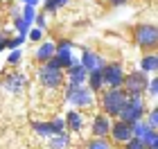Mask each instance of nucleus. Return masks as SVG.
I'll return each instance as SVG.
<instances>
[{"mask_svg": "<svg viewBox=\"0 0 158 149\" xmlns=\"http://www.w3.org/2000/svg\"><path fill=\"white\" fill-rule=\"evenodd\" d=\"M2 50H7V39H0V52Z\"/></svg>", "mask_w": 158, "mask_h": 149, "instance_id": "36", "label": "nucleus"}, {"mask_svg": "<svg viewBox=\"0 0 158 149\" xmlns=\"http://www.w3.org/2000/svg\"><path fill=\"white\" fill-rule=\"evenodd\" d=\"M145 93H147L149 97H156V95H158V79H156V77H152V79L147 81V88H145Z\"/></svg>", "mask_w": 158, "mask_h": 149, "instance_id": "31", "label": "nucleus"}, {"mask_svg": "<svg viewBox=\"0 0 158 149\" xmlns=\"http://www.w3.org/2000/svg\"><path fill=\"white\" fill-rule=\"evenodd\" d=\"M124 149H145V143L140 138H129L124 143Z\"/></svg>", "mask_w": 158, "mask_h": 149, "instance_id": "33", "label": "nucleus"}, {"mask_svg": "<svg viewBox=\"0 0 158 149\" xmlns=\"http://www.w3.org/2000/svg\"><path fill=\"white\" fill-rule=\"evenodd\" d=\"M54 50H56L54 41H41V45L36 48V61L39 63H48L54 56Z\"/></svg>", "mask_w": 158, "mask_h": 149, "instance_id": "14", "label": "nucleus"}, {"mask_svg": "<svg viewBox=\"0 0 158 149\" xmlns=\"http://www.w3.org/2000/svg\"><path fill=\"white\" fill-rule=\"evenodd\" d=\"M147 113V104H145V95H133V97H127L124 106L120 109L118 113V120L127 124H133L135 120H142Z\"/></svg>", "mask_w": 158, "mask_h": 149, "instance_id": "1", "label": "nucleus"}, {"mask_svg": "<svg viewBox=\"0 0 158 149\" xmlns=\"http://www.w3.org/2000/svg\"><path fill=\"white\" fill-rule=\"evenodd\" d=\"M127 102V93L122 88H109L106 93L102 95V109H104V115L109 118H118L120 109L124 106Z\"/></svg>", "mask_w": 158, "mask_h": 149, "instance_id": "3", "label": "nucleus"}, {"mask_svg": "<svg viewBox=\"0 0 158 149\" xmlns=\"http://www.w3.org/2000/svg\"><path fill=\"white\" fill-rule=\"evenodd\" d=\"M32 129H34V133H39V136H43V138L56 136V133H54V129H52V124H50V122H32Z\"/></svg>", "mask_w": 158, "mask_h": 149, "instance_id": "20", "label": "nucleus"}, {"mask_svg": "<svg viewBox=\"0 0 158 149\" xmlns=\"http://www.w3.org/2000/svg\"><path fill=\"white\" fill-rule=\"evenodd\" d=\"M2 86H5L7 93H14V95L23 93V88H25V75L23 72H9L5 77Z\"/></svg>", "mask_w": 158, "mask_h": 149, "instance_id": "11", "label": "nucleus"}, {"mask_svg": "<svg viewBox=\"0 0 158 149\" xmlns=\"http://www.w3.org/2000/svg\"><path fill=\"white\" fill-rule=\"evenodd\" d=\"M142 120L147 122V126L152 131H158V109H147V113H145Z\"/></svg>", "mask_w": 158, "mask_h": 149, "instance_id": "21", "label": "nucleus"}, {"mask_svg": "<svg viewBox=\"0 0 158 149\" xmlns=\"http://www.w3.org/2000/svg\"><path fill=\"white\" fill-rule=\"evenodd\" d=\"M109 136L115 140L118 145H124L129 138H133V136H131V124H127V122H122V120H118V122H113V124H111Z\"/></svg>", "mask_w": 158, "mask_h": 149, "instance_id": "9", "label": "nucleus"}, {"mask_svg": "<svg viewBox=\"0 0 158 149\" xmlns=\"http://www.w3.org/2000/svg\"><path fill=\"white\" fill-rule=\"evenodd\" d=\"M109 2H111L113 7H120V5H124V2H127V0H109Z\"/></svg>", "mask_w": 158, "mask_h": 149, "instance_id": "35", "label": "nucleus"}, {"mask_svg": "<svg viewBox=\"0 0 158 149\" xmlns=\"http://www.w3.org/2000/svg\"><path fill=\"white\" fill-rule=\"evenodd\" d=\"M84 149H113V147H111V143L106 138H93V140L86 143Z\"/></svg>", "mask_w": 158, "mask_h": 149, "instance_id": "22", "label": "nucleus"}, {"mask_svg": "<svg viewBox=\"0 0 158 149\" xmlns=\"http://www.w3.org/2000/svg\"><path fill=\"white\" fill-rule=\"evenodd\" d=\"M86 81H88V90H90V93H99V90L104 88L102 70H93V72H88V77H86Z\"/></svg>", "mask_w": 158, "mask_h": 149, "instance_id": "17", "label": "nucleus"}, {"mask_svg": "<svg viewBox=\"0 0 158 149\" xmlns=\"http://www.w3.org/2000/svg\"><path fill=\"white\" fill-rule=\"evenodd\" d=\"M20 56H23V50L20 48H16V50H9V54H7V63H18L20 61Z\"/></svg>", "mask_w": 158, "mask_h": 149, "instance_id": "32", "label": "nucleus"}, {"mask_svg": "<svg viewBox=\"0 0 158 149\" xmlns=\"http://www.w3.org/2000/svg\"><path fill=\"white\" fill-rule=\"evenodd\" d=\"M50 124H52L54 133H66V131H68V129H66V120H63V118H54V120H50Z\"/></svg>", "mask_w": 158, "mask_h": 149, "instance_id": "30", "label": "nucleus"}, {"mask_svg": "<svg viewBox=\"0 0 158 149\" xmlns=\"http://www.w3.org/2000/svg\"><path fill=\"white\" fill-rule=\"evenodd\" d=\"M32 25H34V27H39V30H45V27H48V11H39Z\"/></svg>", "mask_w": 158, "mask_h": 149, "instance_id": "28", "label": "nucleus"}, {"mask_svg": "<svg viewBox=\"0 0 158 149\" xmlns=\"http://www.w3.org/2000/svg\"><path fill=\"white\" fill-rule=\"evenodd\" d=\"M133 39H135V43H138L142 50H154L156 43H158V30H156V25H138L135 27V32H133Z\"/></svg>", "mask_w": 158, "mask_h": 149, "instance_id": "6", "label": "nucleus"}, {"mask_svg": "<svg viewBox=\"0 0 158 149\" xmlns=\"http://www.w3.org/2000/svg\"><path fill=\"white\" fill-rule=\"evenodd\" d=\"M30 27H32V23H27L23 16H16V20H14V30H16V34H27Z\"/></svg>", "mask_w": 158, "mask_h": 149, "instance_id": "25", "label": "nucleus"}, {"mask_svg": "<svg viewBox=\"0 0 158 149\" xmlns=\"http://www.w3.org/2000/svg\"><path fill=\"white\" fill-rule=\"evenodd\" d=\"M23 5H27V7H39L41 5V0H20Z\"/></svg>", "mask_w": 158, "mask_h": 149, "instance_id": "34", "label": "nucleus"}, {"mask_svg": "<svg viewBox=\"0 0 158 149\" xmlns=\"http://www.w3.org/2000/svg\"><path fill=\"white\" fill-rule=\"evenodd\" d=\"M36 7H27V5H23V14H20V16H23L27 23H34V18H36Z\"/></svg>", "mask_w": 158, "mask_h": 149, "instance_id": "29", "label": "nucleus"}, {"mask_svg": "<svg viewBox=\"0 0 158 149\" xmlns=\"http://www.w3.org/2000/svg\"><path fill=\"white\" fill-rule=\"evenodd\" d=\"M124 68L120 63H104L102 68V79L106 88H122V81H124Z\"/></svg>", "mask_w": 158, "mask_h": 149, "instance_id": "7", "label": "nucleus"}, {"mask_svg": "<svg viewBox=\"0 0 158 149\" xmlns=\"http://www.w3.org/2000/svg\"><path fill=\"white\" fill-rule=\"evenodd\" d=\"M149 131H152V129L147 126L145 120H135V122L131 124V136H133V138H140V140H142Z\"/></svg>", "mask_w": 158, "mask_h": 149, "instance_id": "19", "label": "nucleus"}, {"mask_svg": "<svg viewBox=\"0 0 158 149\" xmlns=\"http://www.w3.org/2000/svg\"><path fill=\"white\" fill-rule=\"evenodd\" d=\"M25 34H16L14 39H9L7 41V50H16V48H23V43H25Z\"/></svg>", "mask_w": 158, "mask_h": 149, "instance_id": "27", "label": "nucleus"}, {"mask_svg": "<svg viewBox=\"0 0 158 149\" xmlns=\"http://www.w3.org/2000/svg\"><path fill=\"white\" fill-rule=\"evenodd\" d=\"M68 72V84H73V86H84L86 84V77H88V72H86V68L81 66V63H73L70 68H66Z\"/></svg>", "mask_w": 158, "mask_h": 149, "instance_id": "13", "label": "nucleus"}, {"mask_svg": "<svg viewBox=\"0 0 158 149\" xmlns=\"http://www.w3.org/2000/svg\"><path fill=\"white\" fill-rule=\"evenodd\" d=\"M140 70L145 75H156V70H158V54L149 52V54L142 56V59H140Z\"/></svg>", "mask_w": 158, "mask_h": 149, "instance_id": "16", "label": "nucleus"}, {"mask_svg": "<svg viewBox=\"0 0 158 149\" xmlns=\"http://www.w3.org/2000/svg\"><path fill=\"white\" fill-rule=\"evenodd\" d=\"M79 63L86 68V72H93V70H102L104 68V56L93 52V50H86V52L81 54V59H79Z\"/></svg>", "mask_w": 158, "mask_h": 149, "instance_id": "10", "label": "nucleus"}, {"mask_svg": "<svg viewBox=\"0 0 158 149\" xmlns=\"http://www.w3.org/2000/svg\"><path fill=\"white\" fill-rule=\"evenodd\" d=\"M63 97H66V102L73 109H88V106H93V93L88 90V86H73V84H68Z\"/></svg>", "mask_w": 158, "mask_h": 149, "instance_id": "4", "label": "nucleus"}, {"mask_svg": "<svg viewBox=\"0 0 158 149\" xmlns=\"http://www.w3.org/2000/svg\"><path fill=\"white\" fill-rule=\"evenodd\" d=\"M0 39H2V25H0Z\"/></svg>", "mask_w": 158, "mask_h": 149, "instance_id": "37", "label": "nucleus"}, {"mask_svg": "<svg viewBox=\"0 0 158 149\" xmlns=\"http://www.w3.org/2000/svg\"><path fill=\"white\" fill-rule=\"evenodd\" d=\"M54 45H56V50H54V61L59 63L61 70H63V68H70L73 63H77L75 54H73V50H75L73 41L63 39V41H59V43H54Z\"/></svg>", "mask_w": 158, "mask_h": 149, "instance_id": "8", "label": "nucleus"}, {"mask_svg": "<svg viewBox=\"0 0 158 149\" xmlns=\"http://www.w3.org/2000/svg\"><path fill=\"white\" fill-rule=\"evenodd\" d=\"M25 39L27 41H32V43H41L43 41V30H39V27H30V30H27V34H25Z\"/></svg>", "mask_w": 158, "mask_h": 149, "instance_id": "26", "label": "nucleus"}, {"mask_svg": "<svg viewBox=\"0 0 158 149\" xmlns=\"http://www.w3.org/2000/svg\"><path fill=\"white\" fill-rule=\"evenodd\" d=\"M39 81H41V86H45L50 90L59 88L63 84V70L59 68V63L54 61V56L48 63H41V68H39Z\"/></svg>", "mask_w": 158, "mask_h": 149, "instance_id": "2", "label": "nucleus"}, {"mask_svg": "<svg viewBox=\"0 0 158 149\" xmlns=\"http://www.w3.org/2000/svg\"><path fill=\"white\" fill-rule=\"evenodd\" d=\"M147 81H149V75H145L142 70H135V72H127V75H124V81H122V86H124L122 90L127 93V97L145 95Z\"/></svg>", "mask_w": 158, "mask_h": 149, "instance_id": "5", "label": "nucleus"}, {"mask_svg": "<svg viewBox=\"0 0 158 149\" xmlns=\"http://www.w3.org/2000/svg\"><path fill=\"white\" fill-rule=\"evenodd\" d=\"M142 143H145V149H158V131H149L142 138Z\"/></svg>", "mask_w": 158, "mask_h": 149, "instance_id": "24", "label": "nucleus"}, {"mask_svg": "<svg viewBox=\"0 0 158 149\" xmlns=\"http://www.w3.org/2000/svg\"><path fill=\"white\" fill-rule=\"evenodd\" d=\"M68 2H70V0H43V5H45V11H48V14L59 11L61 7H66Z\"/></svg>", "mask_w": 158, "mask_h": 149, "instance_id": "23", "label": "nucleus"}, {"mask_svg": "<svg viewBox=\"0 0 158 149\" xmlns=\"http://www.w3.org/2000/svg\"><path fill=\"white\" fill-rule=\"evenodd\" d=\"M63 120H66V129L75 131V133L84 129V118H81L79 111H68L66 115H63Z\"/></svg>", "mask_w": 158, "mask_h": 149, "instance_id": "15", "label": "nucleus"}, {"mask_svg": "<svg viewBox=\"0 0 158 149\" xmlns=\"http://www.w3.org/2000/svg\"><path fill=\"white\" fill-rule=\"evenodd\" d=\"M111 118L109 115H104V113H99V115H95V120H93V126H90V131H93V136L95 138H106L109 136V131H111Z\"/></svg>", "mask_w": 158, "mask_h": 149, "instance_id": "12", "label": "nucleus"}, {"mask_svg": "<svg viewBox=\"0 0 158 149\" xmlns=\"http://www.w3.org/2000/svg\"><path fill=\"white\" fill-rule=\"evenodd\" d=\"M50 149H68L70 147V136H68V131L66 133H56V136H50Z\"/></svg>", "mask_w": 158, "mask_h": 149, "instance_id": "18", "label": "nucleus"}]
</instances>
